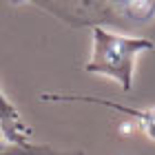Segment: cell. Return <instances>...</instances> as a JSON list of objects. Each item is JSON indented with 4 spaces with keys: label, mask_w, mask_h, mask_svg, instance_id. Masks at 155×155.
I'll list each match as a JSON object with an SVG mask.
<instances>
[{
    "label": "cell",
    "mask_w": 155,
    "mask_h": 155,
    "mask_svg": "<svg viewBox=\"0 0 155 155\" xmlns=\"http://www.w3.org/2000/svg\"><path fill=\"white\" fill-rule=\"evenodd\" d=\"M153 49L151 40L144 38H126L117 33H109L104 29L93 31V55L87 64V71L113 78L122 84L124 91L131 89L133 82V62L135 55Z\"/></svg>",
    "instance_id": "cell-1"
}]
</instances>
